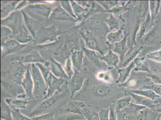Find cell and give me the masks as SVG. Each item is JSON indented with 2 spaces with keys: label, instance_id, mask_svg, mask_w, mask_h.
<instances>
[{
  "label": "cell",
  "instance_id": "1",
  "mask_svg": "<svg viewBox=\"0 0 161 120\" xmlns=\"http://www.w3.org/2000/svg\"><path fill=\"white\" fill-rule=\"evenodd\" d=\"M31 74L34 83V98H41L42 100L46 95L47 91L45 79L34 64L32 65Z\"/></svg>",
  "mask_w": 161,
  "mask_h": 120
},
{
  "label": "cell",
  "instance_id": "2",
  "mask_svg": "<svg viewBox=\"0 0 161 120\" xmlns=\"http://www.w3.org/2000/svg\"><path fill=\"white\" fill-rule=\"evenodd\" d=\"M41 69L47 88V93L45 97L41 100L42 101L53 95L54 94L56 93L55 92L57 90L60 91L61 86L65 80L57 78L46 69L41 68Z\"/></svg>",
  "mask_w": 161,
  "mask_h": 120
},
{
  "label": "cell",
  "instance_id": "3",
  "mask_svg": "<svg viewBox=\"0 0 161 120\" xmlns=\"http://www.w3.org/2000/svg\"><path fill=\"white\" fill-rule=\"evenodd\" d=\"M63 95H61L60 91H57L53 95L42 101L38 106L30 114L28 117L33 118L36 116L42 115L46 111L52 108L55 105L58 100L63 97Z\"/></svg>",
  "mask_w": 161,
  "mask_h": 120
},
{
  "label": "cell",
  "instance_id": "4",
  "mask_svg": "<svg viewBox=\"0 0 161 120\" xmlns=\"http://www.w3.org/2000/svg\"><path fill=\"white\" fill-rule=\"evenodd\" d=\"M86 106L85 102L77 101H71L61 107L60 112L62 114L71 113L83 116L82 109Z\"/></svg>",
  "mask_w": 161,
  "mask_h": 120
},
{
  "label": "cell",
  "instance_id": "5",
  "mask_svg": "<svg viewBox=\"0 0 161 120\" xmlns=\"http://www.w3.org/2000/svg\"><path fill=\"white\" fill-rule=\"evenodd\" d=\"M124 92L126 94H127L131 96L133 100L134 101L135 103L137 105L145 106L148 109L151 110L152 111L154 110L156 107L160 104L161 102V101H154L148 98L136 94L131 93V92L126 91L125 90H124Z\"/></svg>",
  "mask_w": 161,
  "mask_h": 120
},
{
  "label": "cell",
  "instance_id": "6",
  "mask_svg": "<svg viewBox=\"0 0 161 120\" xmlns=\"http://www.w3.org/2000/svg\"><path fill=\"white\" fill-rule=\"evenodd\" d=\"M81 37L84 39L86 46L91 50L96 51L101 54L102 56H104V51L96 36L91 32L87 31L85 33L81 34Z\"/></svg>",
  "mask_w": 161,
  "mask_h": 120
},
{
  "label": "cell",
  "instance_id": "7",
  "mask_svg": "<svg viewBox=\"0 0 161 120\" xmlns=\"http://www.w3.org/2000/svg\"><path fill=\"white\" fill-rule=\"evenodd\" d=\"M85 80L84 77L77 70L70 79L69 86L72 99L76 92L79 91L82 87Z\"/></svg>",
  "mask_w": 161,
  "mask_h": 120
},
{
  "label": "cell",
  "instance_id": "8",
  "mask_svg": "<svg viewBox=\"0 0 161 120\" xmlns=\"http://www.w3.org/2000/svg\"><path fill=\"white\" fill-rule=\"evenodd\" d=\"M161 43V36L154 26L142 38V44L144 45H155Z\"/></svg>",
  "mask_w": 161,
  "mask_h": 120
},
{
  "label": "cell",
  "instance_id": "9",
  "mask_svg": "<svg viewBox=\"0 0 161 120\" xmlns=\"http://www.w3.org/2000/svg\"><path fill=\"white\" fill-rule=\"evenodd\" d=\"M21 85L25 91V94L27 95L28 98L30 99L34 98L33 96V81L29 68H28L26 71Z\"/></svg>",
  "mask_w": 161,
  "mask_h": 120
},
{
  "label": "cell",
  "instance_id": "10",
  "mask_svg": "<svg viewBox=\"0 0 161 120\" xmlns=\"http://www.w3.org/2000/svg\"><path fill=\"white\" fill-rule=\"evenodd\" d=\"M150 82L152 81L147 77L145 79V77L143 76L141 77V75H134L130 77L128 81L125 82L123 84L115 85V86L125 87H134L138 86L139 87L140 86L142 87V85L143 83H149Z\"/></svg>",
  "mask_w": 161,
  "mask_h": 120
},
{
  "label": "cell",
  "instance_id": "11",
  "mask_svg": "<svg viewBox=\"0 0 161 120\" xmlns=\"http://www.w3.org/2000/svg\"><path fill=\"white\" fill-rule=\"evenodd\" d=\"M143 49L142 46L138 45L131 46L124 55L123 67H126L130 63L135 59Z\"/></svg>",
  "mask_w": 161,
  "mask_h": 120
},
{
  "label": "cell",
  "instance_id": "12",
  "mask_svg": "<svg viewBox=\"0 0 161 120\" xmlns=\"http://www.w3.org/2000/svg\"><path fill=\"white\" fill-rule=\"evenodd\" d=\"M128 34L125 33L123 39L120 41L116 42L114 44L113 52L114 53L118 54L120 55V59L121 62L123 63L124 55L128 50L127 46V41L128 38Z\"/></svg>",
  "mask_w": 161,
  "mask_h": 120
},
{
  "label": "cell",
  "instance_id": "13",
  "mask_svg": "<svg viewBox=\"0 0 161 120\" xmlns=\"http://www.w3.org/2000/svg\"><path fill=\"white\" fill-rule=\"evenodd\" d=\"M126 91L148 98L156 102L161 101V96L151 89H125Z\"/></svg>",
  "mask_w": 161,
  "mask_h": 120
},
{
  "label": "cell",
  "instance_id": "14",
  "mask_svg": "<svg viewBox=\"0 0 161 120\" xmlns=\"http://www.w3.org/2000/svg\"><path fill=\"white\" fill-rule=\"evenodd\" d=\"M112 89V86L111 84L105 83L93 87L92 92V95L95 97H103L107 95Z\"/></svg>",
  "mask_w": 161,
  "mask_h": 120
},
{
  "label": "cell",
  "instance_id": "15",
  "mask_svg": "<svg viewBox=\"0 0 161 120\" xmlns=\"http://www.w3.org/2000/svg\"><path fill=\"white\" fill-rule=\"evenodd\" d=\"M135 66L134 63L133 61L128 66L118 69V73L119 74V77L115 82L116 85L123 84L125 82L127 79L129 77L131 72L134 69Z\"/></svg>",
  "mask_w": 161,
  "mask_h": 120
},
{
  "label": "cell",
  "instance_id": "16",
  "mask_svg": "<svg viewBox=\"0 0 161 120\" xmlns=\"http://www.w3.org/2000/svg\"><path fill=\"white\" fill-rule=\"evenodd\" d=\"M136 67L134 68L135 71H142L147 74L151 72L150 65L144 57L136 58L134 60Z\"/></svg>",
  "mask_w": 161,
  "mask_h": 120
},
{
  "label": "cell",
  "instance_id": "17",
  "mask_svg": "<svg viewBox=\"0 0 161 120\" xmlns=\"http://www.w3.org/2000/svg\"><path fill=\"white\" fill-rule=\"evenodd\" d=\"M29 99H22L16 98H6L5 102L11 109H25L29 102Z\"/></svg>",
  "mask_w": 161,
  "mask_h": 120
},
{
  "label": "cell",
  "instance_id": "18",
  "mask_svg": "<svg viewBox=\"0 0 161 120\" xmlns=\"http://www.w3.org/2000/svg\"><path fill=\"white\" fill-rule=\"evenodd\" d=\"M100 59L104 61L107 65L110 67H116L119 63V57L116 53L111 50H109L107 54L101 56Z\"/></svg>",
  "mask_w": 161,
  "mask_h": 120
},
{
  "label": "cell",
  "instance_id": "19",
  "mask_svg": "<svg viewBox=\"0 0 161 120\" xmlns=\"http://www.w3.org/2000/svg\"><path fill=\"white\" fill-rule=\"evenodd\" d=\"M51 63H52V71L55 77L63 79H65L69 80V77L65 74V72L63 70L60 64L56 62L52 58L51 59Z\"/></svg>",
  "mask_w": 161,
  "mask_h": 120
},
{
  "label": "cell",
  "instance_id": "20",
  "mask_svg": "<svg viewBox=\"0 0 161 120\" xmlns=\"http://www.w3.org/2000/svg\"><path fill=\"white\" fill-rule=\"evenodd\" d=\"M153 23L154 21L152 20L150 11H149L144 21L141 24L140 33H139L140 39H142L146 34L150 31V29H150L151 27L152 28L153 27V26L152 25V24Z\"/></svg>",
  "mask_w": 161,
  "mask_h": 120
},
{
  "label": "cell",
  "instance_id": "21",
  "mask_svg": "<svg viewBox=\"0 0 161 120\" xmlns=\"http://www.w3.org/2000/svg\"><path fill=\"white\" fill-rule=\"evenodd\" d=\"M132 99L131 96L129 95L117 101L116 103L114 104V109L117 113L128 107L132 102Z\"/></svg>",
  "mask_w": 161,
  "mask_h": 120
},
{
  "label": "cell",
  "instance_id": "22",
  "mask_svg": "<svg viewBox=\"0 0 161 120\" xmlns=\"http://www.w3.org/2000/svg\"><path fill=\"white\" fill-rule=\"evenodd\" d=\"M146 108H147L131 102V104L128 107L122 110L121 112H125L124 115L127 116L134 115Z\"/></svg>",
  "mask_w": 161,
  "mask_h": 120
},
{
  "label": "cell",
  "instance_id": "23",
  "mask_svg": "<svg viewBox=\"0 0 161 120\" xmlns=\"http://www.w3.org/2000/svg\"><path fill=\"white\" fill-rule=\"evenodd\" d=\"M83 51L82 50L80 51H75L72 56V61L75 67V70L80 71L82 65L83 58Z\"/></svg>",
  "mask_w": 161,
  "mask_h": 120
},
{
  "label": "cell",
  "instance_id": "24",
  "mask_svg": "<svg viewBox=\"0 0 161 120\" xmlns=\"http://www.w3.org/2000/svg\"><path fill=\"white\" fill-rule=\"evenodd\" d=\"M1 119L13 120L11 109L5 100L1 101Z\"/></svg>",
  "mask_w": 161,
  "mask_h": 120
},
{
  "label": "cell",
  "instance_id": "25",
  "mask_svg": "<svg viewBox=\"0 0 161 120\" xmlns=\"http://www.w3.org/2000/svg\"><path fill=\"white\" fill-rule=\"evenodd\" d=\"M124 37L123 30L122 29H121L116 32L109 33L107 36L106 38L110 44L112 45L116 42L120 41Z\"/></svg>",
  "mask_w": 161,
  "mask_h": 120
},
{
  "label": "cell",
  "instance_id": "26",
  "mask_svg": "<svg viewBox=\"0 0 161 120\" xmlns=\"http://www.w3.org/2000/svg\"><path fill=\"white\" fill-rule=\"evenodd\" d=\"M81 47L83 52L87 56L88 58L95 65L100 66V58L101 56L98 55L93 50L87 49L83 46H81Z\"/></svg>",
  "mask_w": 161,
  "mask_h": 120
},
{
  "label": "cell",
  "instance_id": "27",
  "mask_svg": "<svg viewBox=\"0 0 161 120\" xmlns=\"http://www.w3.org/2000/svg\"><path fill=\"white\" fill-rule=\"evenodd\" d=\"M27 67L22 65L14 72L13 75V80L17 84H21L25 77L24 74L27 71Z\"/></svg>",
  "mask_w": 161,
  "mask_h": 120
},
{
  "label": "cell",
  "instance_id": "28",
  "mask_svg": "<svg viewBox=\"0 0 161 120\" xmlns=\"http://www.w3.org/2000/svg\"><path fill=\"white\" fill-rule=\"evenodd\" d=\"M53 18L59 20H74L71 16L69 15L61 7H58L55 9L52 14Z\"/></svg>",
  "mask_w": 161,
  "mask_h": 120
},
{
  "label": "cell",
  "instance_id": "29",
  "mask_svg": "<svg viewBox=\"0 0 161 120\" xmlns=\"http://www.w3.org/2000/svg\"><path fill=\"white\" fill-rule=\"evenodd\" d=\"M20 60L24 62H44L45 61L38 53L29 54L20 57Z\"/></svg>",
  "mask_w": 161,
  "mask_h": 120
},
{
  "label": "cell",
  "instance_id": "30",
  "mask_svg": "<svg viewBox=\"0 0 161 120\" xmlns=\"http://www.w3.org/2000/svg\"><path fill=\"white\" fill-rule=\"evenodd\" d=\"M148 109H143L135 115L127 116L128 120H149Z\"/></svg>",
  "mask_w": 161,
  "mask_h": 120
},
{
  "label": "cell",
  "instance_id": "31",
  "mask_svg": "<svg viewBox=\"0 0 161 120\" xmlns=\"http://www.w3.org/2000/svg\"><path fill=\"white\" fill-rule=\"evenodd\" d=\"M105 22L109 26L110 31L115 29L119 30V23L118 19L112 14H111L109 18L105 20Z\"/></svg>",
  "mask_w": 161,
  "mask_h": 120
},
{
  "label": "cell",
  "instance_id": "32",
  "mask_svg": "<svg viewBox=\"0 0 161 120\" xmlns=\"http://www.w3.org/2000/svg\"><path fill=\"white\" fill-rule=\"evenodd\" d=\"M82 113L83 117L87 120H100L98 113L89 110L86 107L82 109Z\"/></svg>",
  "mask_w": 161,
  "mask_h": 120
},
{
  "label": "cell",
  "instance_id": "33",
  "mask_svg": "<svg viewBox=\"0 0 161 120\" xmlns=\"http://www.w3.org/2000/svg\"><path fill=\"white\" fill-rule=\"evenodd\" d=\"M84 118H85L82 115L77 114L65 113L60 116L56 120H77Z\"/></svg>",
  "mask_w": 161,
  "mask_h": 120
},
{
  "label": "cell",
  "instance_id": "34",
  "mask_svg": "<svg viewBox=\"0 0 161 120\" xmlns=\"http://www.w3.org/2000/svg\"><path fill=\"white\" fill-rule=\"evenodd\" d=\"M97 78L107 84H110L112 81V76L109 72H100L97 74Z\"/></svg>",
  "mask_w": 161,
  "mask_h": 120
},
{
  "label": "cell",
  "instance_id": "35",
  "mask_svg": "<svg viewBox=\"0 0 161 120\" xmlns=\"http://www.w3.org/2000/svg\"><path fill=\"white\" fill-rule=\"evenodd\" d=\"M5 46L8 52H11L17 51L20 48L22 47V45H20L15 41L11 40L7 42L5 44Z\"/></svg>",
  "mask_w": 161,
  "mask_h": 120
},
{
  "label": "cell",
  "instance_id": "36",
  "mask_svg": "<svg viewBox=\"0 0 161 120\" xmlns=\"http://www.w3.org/2000/svg\"><path fill=\"white\" fill-rule=\"evenodd\" d=\"M13 120H33L31 118L23 115L19 109H11Z\"/></svg>",
  "mask_w": 161,
  "mask_h": 120
},
{
  "label": "cell",
  "instance_id": "37",
  "mask_svg": "<svg viewBox=\"0 0 161 120\" xmlns=\"http://www.w3.org/2000/svg\"><path fill=\"white\" fill-rule=\"evenodd\" d=\"M146 57L156 62L161 63V48L157 51L149 52L146 55Z\"/></svg>",
  "mask_w": 161,
  "mask_h": 120
},
{
  "label": "cell",
  "instance_id": "38",
  "mask_svg": "<svg viewBox=\"0 0 161 120\" xmlns=\"http://www.w3.org/2000/svg\"><path fill=\"white\" fill-rule=\"evenodd\" d=\"M55 115L54 112H49L36 116L31 118L33 120H56L54 118Z\"/></svg>",
  "mask_w": 161,
  "mask_h": 120
},
{
  "label": "cell",
  "instance_id": "39",
  "mask_svg": "<svg viewBox=\"0 0 161 120\" xmlns=\"http://www.w3.org/2000/svg\"><path fill=\"white\" fill-rule=\"evenodd\" d=\"M127 5L125 6H115L112 7V8H111V9L108 10V11H106L112 13L113 14H121L125 11L130 9V8H127Z\"/></svg>",
  "mask_w": 161,
  "mask_h": 120
},
{
  "label": "cell",
  "instance_id": "40",
  "mask_svg": "<svg viewBox=\"0 0 161 120\" xmlns=\"http://www.w3.org/2000/svg\"><path fill=\"white\" fill-rule=\"evenodd\" d=\"M142 87L145 89H151L161 96V85L154 84L152 82L151 84L148 85H143Z\"/></svg>",
  "mask_w": 161,
  "mask_h": 120
},
{
  "label": "cell",
  "instance_id": "41",
  "mask_svg": "<svg viewBox=\"0 0 161 120\" xmlns=\"http://www.w3.org/2000/svg\"><path fill=\"white\" fill-rule=\"evenodd\" d=\"M146 77L153 83L161 85V77L160 76L151 72L146 74Z\"/></svg>",
  "mask_w": 161,
  "mask_h": 120
},
{
  "label": "cell",
  "instance_id": "42",
  "mask_svg": "<svg viewBox=\"0 0 161 120\" xmlns=\"http://www.w3.org/2000/svg\"><path fill=\"white\" fill-rule=\"evenodd\" d=\"M149 4V11H150L151 17L152 20L154 21L157 16L156 14V1H150Z\"/></svg>",
  "mask_w": 161,
  "mask_h": 120
},
{
  "label": "cell",
  "instance_id": "43",
  "mask_svg": "<svg viewBox=\"0 0 161 120\" xmlns=\"http://www.w3.org/2000/svg\"><path fill=\"white\" fill-rule=\"evenodd\" d=\"M97 2L104 7L106 11L110 9V6H115L118 3V1H97Z\"/></svg>",
  "mask_w": 161,
  "mask_h": 120
},
{
  "label": "cell",
  "instance_id": "44",
  "mask_svg": "<svg viewBox=\"0 0 161 120\" xmlns=\"http://www.w3.org/2000/svg\"><path fill=\"white\" fill-rule=\"evenodd\" d=\"M109 109L101 110L98 113L100 120H109Z\"/></svg>",
  "mask_w": 161,
  "mask_h": 120
},
{
  "label": "cell",
  "instance_id": "45",
  "mask_svg": "<svg viewBox=\"0 0 161 120\" xmlns=\"http://www.w3.org/2000/svg\"><path fill=\"white\" fill-rule=\"evenodd\" d=\"M61 5L64 9L70 15H72V17L76 18L75 15L74 14V12L71 9V5H70L69 2L68 1H61Z\"/></svg>",
  "mask_w": 161,
  "mask_h": 120
},
{
  "label": "cell",
  "instance_id": "46",
  "mask_svg": "<svg viewBox=\"0 0 161 120\" xmlns=\"http://www.w3.org/2000/svg\"><path fill=\"white\" fill-rule=\"evenodd\" d=\"M109 120H117V112L114 109V104L109 105Z\"/></svg>",
  "mask_w": 161,
  "mask_h": 120
},
{
  "label": "cell",
  "instance_id": "47",
  "mask_svg": "<svg viewBox=\"0 0 161 120\" xmlns=\"http://www.w3.org/2000/svg\"><path fill=\"white\" fill-rule=\"evenodd\" d=\"M71 2L72 6L73 8L74 9V12H75L76 15L81 14L85 11L84 8H83L81 6H80V5L76 3L75 2H74V1H71Z\"/></svg>",
  "mask_w": 161,
  "mask_h": 120
},
{
  "label": "cell",
  "instance_id": "48",
  "mask_svg": "<svg viewBox=\"0 0 161 120\" xmlns=\"http://www.w3.org/2000/svg\"><path fill=\"white\" fill-rule=\"evenodd\" d=\"M161 113H159L158 115L156 116L154 120H161Z\"/></svg>",
  "mask_w": 161,
  "mask_h": 120
},
{
  "label": "cell",
  "instance_id": "49",
  "mask_svg": "<svg viewBox=\"0 0 161 120\" xmlns=\"http://www.w3.org/2000/svg\"><path fill=\"white\" fill-rule=\"evenodd\" d=\"M122 120H128V116L125 115H124L122 116Z\"/></svg>",
  "mask_w": 161,
  "mask_h": 120
},
{
  "label": "cell",
  "instance_id": "50",
  "mask_svg": "<svg viewBox=\"0 0 161 120\" xmlns=\"http://www.w3.org/2000/svg\"><path fill=\"white\" fill-rule=\"evenodd\" d=\"M157 71H158V74H159V75L161 77V67H159V68H158V69L157 70Z\"/></svg>",
  "mask_w": 161,
  "mask_h": 120
},
{
  "label": "cell",
  "instance_id": "51",
  "mask_svg": "<svg viewBox=\"0 0 161 120\" xmlns=\"http://www.w3.org/2000/svg\"><path fill=\"white\" fill-rule=\"evenodd\" d=\"M160 14V17H161V8H160V10H159V12L158 13V14Z\"/></svg>",
  "mask_w": 161,
  "mask_h": 120
},
{
  "label": "cell",
  "instance_id": "52",
  "mask_svg": "<svg viewBox=\"0 0 161 120\" xmlns=\"http://www.w3.org/2000/svg\"><path fill=\"white\" fill-rule=\"evenodd\" d=\"M87 120L86 119V118H84V119H79V120Z\"/></svg>",
  "mask_w": 161,
  "mask_h": 120
},
{
  "label": "cell",
  "instance_id": "53",
  "mask_svg": "<svg viewBox=\"0 0 161 120\" xmlns=\"http://www.w3.org/2000/svg\"></svg>",
  "mask_w": 161,
  "mask_h": 120
}]
</instances>
